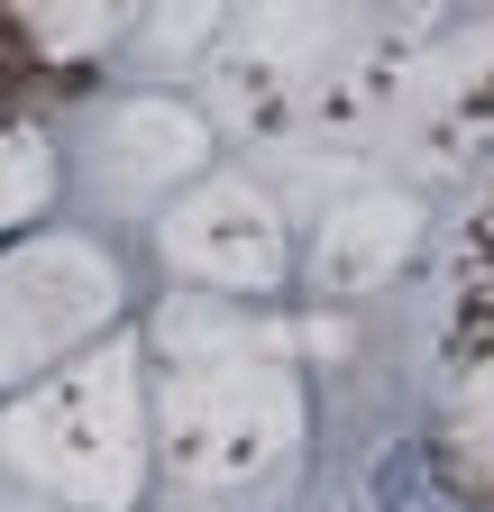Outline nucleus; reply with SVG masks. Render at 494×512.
<instances>
[{"label": "nucleus", "instance_id": "nucleus-1", "mask_svg": "<svg viewBox=\"0 0 494 512\" xmlns=\"http://www.w3.org/2000/svg\"><path fill=\"white\" fill-rule=\"evenodd\" d=\"M376 512H430V458L421 448H394L376 467Z\"/></svg>", "mask_w": 494, "mask_h": 512}, {"label": "nucleus", "instance_id": "nucleus-2", "mask_svg": "<svg viewBox=\"0 0 494 512\" xmlns=\"http://www.w3.org/2000/svg\"><path fill=\"white\" fill-rule=\"evenodd\" d=\"M430 512H440V503H430Z\"/></svg>", "mask_w": 494, "mask_h": 512}]
</instances>
